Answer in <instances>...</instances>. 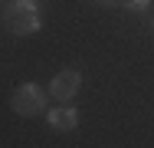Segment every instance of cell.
<instances>
[{"mask_svg":"<svg viewBox=\"0 0 154 148\" xmlns=\"http://www.w3.org/2000/svg\"><path fill=\"white\" fill-rule=\"evenodd\" d=\"M3 27L10 30L13 36H30L39 30V13L33 0H13L3 10Z\"/></svg>","mask_w":154,"mask_h":148,"instance_id":"6da1fadb","label":"cell"},{"mask_svg":"<svg viewBox=\"0 0 154 148\" xmlns=\"http://www.w3.org/2000/svg\"><path fill=\"white\" fill-rule=\"evenodd\" d=\"M10 105H13L17 115H39V112L46 109V92L39 86H20L13 92Z\"/></svg>","mask_w":154,"mask_h":148,"instance_id":"7a4b0ae2","label":"cell"},{"mask_svg":"<svg viewBox=\"0 0 154 148\" xmlns=\"http://www.w3.org/2000/svg\"><path fill=\"white\" fill-rule=\"evenodd\" d=\"M79 86H82V76L75 69H62V72H56V79L49 82V95L56 102H69V99H75Z\"/></svg>","mask_w":154,"mask_h":148,"instance_id":"3957f363","label":"cell"},{"mask_svg":"<svg viewBox=\"0 0 154 148\" xmlns=\"http://www.w3.org/2000/svg\"><path fill=\"white\" fill-rule=\"evenodd\" d=\"M49 125H53L56 132H69V128L79 125V112H75V109H53V112H49Z\"/></svg>","mask_w":154,"mask_h":148,"instance_id":"277c9868","label":"cell"},{"mask_svg":"<svg viewBox=\"0 0 154 148\" xmlns=\"http://www.w3.org/2000/svg\"><path fill=\"white\" fill-rule=\"evenodd\" d=\"M128 3V10H134V13H144L148 7H151V0H125Z\"/></svg>","mask_w":154,"mask_h":148,"instance_id":"5b68a950","label":"cell"},{"mask_svg":"<svg viewBox=\"0 0 154 148\" xmlns=\"http://www.w3.org/2000/svg\"><path fill=\"white\" fill-rule=\"evenodd\" d=\"M92 3H102V7H118L122 0H92Z\"/></svg>","mask_w":154,"mask_h":148,"instance_id":"8992f818","label":"cell"}]
</instances>
